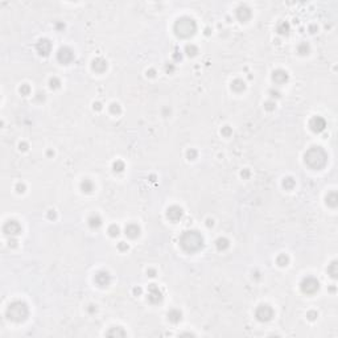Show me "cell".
<instances>
[{
    "label": "cell",
    "instance_id": "5b68a950",
    "mask_svg": "<svg viewBox=\"0 0 338 338\" xmlns=\"http://www.w3.org/2000/svg\"><path fill=\"white\" fill-rule=\"evenodd\" d=\"M255 317L260 322H267L273 317V309L267 304H261L255 310Z\"/></svg>",
    "mask_w": 338,
    "mask_h": 338
},
{
    "label": "cell",
    "instance_id": "d4e9b609",
    "mask_svg": "<svg viewBox=\"0 0 338 338\" xmlns=\"http://www.w3.org/2000/svg\"><path fill=\"white\" fill-rule=\"evenodd\" d=\"M328 272H329V275L333 277V279H335L337 277V275H338V268H337V261H333V263H331L329 267H328Z\"/></svg>",
    "mask_w": 338,
    "mask_h": 338
},
{
    "label": "cell",
    "instance_id": "e0dca14e",
    "mask_svg": "<svg viewBox=\"0 0 338 338\" xmlns=\"http://www.w3.org/2000/svg\"><path fill=\"white\" fill-rule=\"evenodd\" d=\"M93 70L94 72H97V73H103L105 70L107 69V62L106 60L103 58H100V57H98V58H95L93 61Z\"/></svg>",
    "mask_w": 338,
    "mask_h": 338
},
{
    "label": "cell",
    "instance_id": "d6986e66",
    "mask_svg": "<svg viewBox=\"0 0 338 338\" xmlns=\"http://www.w3.org/2000/svg\"><path fill=\"white\" fill-rule=\"evenodd\" d=\"M106 334H107L108 337H124V335H126V331H124L122 328L116 326V328H111Z\"/></svg>",
    "mask_w": 338,
    "mask_h": 338
},
{
    "label": "cell",
    "instance_id": "4316f807",
    "mask_svg": "<svg viewBox=\"0 0 338 338\" xmlns=\"http://www.w3.org/2000/svg\"><path fill=\"white\" fill-rule=\"evenodd\" d=\"M277 264L280 266V267H284V266H287L288 264V261H289V259H288V256H287V255H279L277 256Z\"/></svg>",
    "mask_w": 338,
    "mask_h": 338
},
{
    "label": "cell",
    "instance_id": "ac0fdd59",
    "mask_svg": "<svg viewBox=\"0 0 338 338\" xmlns=\"http://www.w3.org/2000/svg\"><path fill=\"white\" fill-rule=\"evenodd\" d=\"M181 317H182V313L178 309H172L168 312V320L173 324H177L181 321Z\"/></svg>",
    "mask_w": 338,
    "mask_h": 338
},
{
    "label": "cell",
    "instance_id": "60d3db41",
    "mask_svg": "<svg viewBox=\"0 0 338 338\" xmlns=\"http://www.w3.org/2000/svg\"><path fill=\"white\" fill-rule=\"evenodd\" d=\"M316 317H317L316 312H309V313H308V318H309V320H314Z\"/></svg>",
    "mask_w": 338,
    "mask_h": 338
},
{
    "label": "cell",
    "instance_id": "603a6c76",
    "mask_svg": "<svg viewBox=\"0 0 338 338\" xmlns=\"http://www.w3.org/2000/svg\"><path fill=\"white\" fill-rule=\"evenodd\" d=\"M215 246H217V248H218L219 251H225L226 248L228 247V240L226 238H218L217 242H215Z\"/></svg>",
    "mask_w": 338,
    "mask_h": 338
},
{
    "label": "cell",
    "instance_id": "e575fe53",
    "mask_svg": "<svg viewBox=\"0 0 338 338\" xmlns=\"http://www.w3.org/2000/svg\"><path fill=\"white\" fill-rule=\"evenodd\" d=\"M20 93H21V95H29V93H30V87H29L28 85H21V87H20Z\"/></svg>",
    "mask_w": 338,
    "mask_h": 338
},
{
    "label": "cell",
    "instance_id": "ba28073f",
    "mask_svg": "<svg viewBox=\"0 0 338 338\" xmlns=\"http://www.w3.org/2000/svg\"><path fill=\"white\" fill-rule=\"evenodd\" d=\"M74 58V54H73V50L67 48V46H63L58 50V53H57V60H58L61 63H63V65H67V63H70L73 61Z\"/></svg>",
    "mask_w": 338,
    "mask_h": 338
},
{
    "label": "cell",
    "instance_id": "2e32d148",
    "mask_svg": "<svg viewBox=\"0 0 338 338\" xmlns=\"http://www.w3.org/2000/svg\"><path fill=\"white\" fill-rule=\"evenodd\" d=\"M237 17L240 21H247L248 19L251 17V11L246 5H240V7L237 9Z\"/></svg>",
    "mask_w": 338,
    "mask_h": 338
},
{
    "label": "cell",
    "instance_id": "5bb4252c",
    "mask_svg": "<svg viewBox=\"0 0 338 338\" xmlns=\"http://www.w3.org/2000/svg\"><path fill=\"white\" fill-rule=\"evenodd\" d=\"M272 79H273L275 83L283 85V83H285V82L288 81V73H287L285 70H282V69L275 70L273 74H272Z\"/></svg>",
    "mask_w": 338,
    "mask_h": 338
},
{
    "label": "cell",
    "instance_id": "7bdbcfd3",
    "mask_svg": "<svg viewBox=\"0 0 338 338\" xmlns=\"http://www.w3.org/2000/svg\"><path fill=\"white\" fill-rule=\"evenodd\" d=\"M19 147H20V149H21V151H27V149H28L27 143H23V144L20 143V145H19Z\"/></svg>",
    "mask_w": 338,
    "mask_h": 338
},
{
    "label": "cell",
    "instance_id": "3957f363",
    "mask_svg": "<svg viewBox=\"0 0 338 338\" xmlns=\"http://www.w3.org/2000/svg\"><path fill=\"white\" fill-rule=\"evenodd\" d=\"M197 25L193 19L190 17H181L178 19L174 24V32L178 37L181 39H188V37L193 36L196 33Z\"/></svg>",
    "mask_w": 338,
    "mask_h": 338
},
{
    "label": "cell",
    "instance_id": "4fadbf2b",
    "mask_svg": "<svg viewBox=\"0 0 338 338\" xmlns=\"http://www.w3.org/2000/svg\"><path fill=\"white\" fill-rule=\"evenodd\" d=\"M37 52H39L41 56H48L50 53V50H52V44H50L49 40L46 39H42L40 40L39 42H37Z\"/></svg>",
    "mask_w": 338,
    "mask_h": 338
},
{
    "label": "cell",
    "instance_id": "cb8c5ba5",
    "mask_svg": "<svg viewBox=\"0 0 338 338\" xmlns=\"http://www.w3.org/2000/svg\"><path fill=\"white\" fill-rule=\"evenodd\" d=\"M81 188L83 192H91V190L94 189V184L90 181V180H83L81 184Z\"/></svg>",
    "mask_w": 338,
    "mask_h": 338
},
{
    "label": "cell",
    "instance_id": "8fae6325",
    "mask_svg": "<svg viewBox=\"0 0 338 338\" xmlns=\"http://www.w3.org/2000/svg\"><path fill=\"white\" fill-rule=\"evenodd\" d=\"M182 215H184V212H182V209L180 206H170L168 209V212H167V217H168V219L172 221V222H177V221H180L182 218Z\"/></svg>",
    "mask_w": 338,
    "mask_h": 338
},
{
    "label": "cell",
    "instance_id": "8d00e7d4",
    "mask_svg": "<svg viewBox=\"0 0 338 338\" xmlns=\"http://www.w3.org/2000/svg\"><path fill=\"white\" fill-rule=\"evenodd\" d=\"M264 107H266V110L272 111L273 108H275V102H266V103H264Z\"/></svg>",
    "mask_w": 338,
    "mask_h": 338
},
{
    "label": "cell",
    "instance_id": "816d5d0a",
    "mask_svg": "<svg viewBox=\"0 0 338 338\" xmlns=\"http://www.w3.org/2000/svg\"><path fill=\"white\" fill-rule=\"evenodd\" d=\"M207 226H213V221H212V219H209V221H207Z\"/></svg>",
    "mask_w": 338,
    "mask_h": 338
},
{
    "label": "cell",
    "instance_id": "836d02e7",
    "mask_svg": "<svg viewBox=\"0 0 338 338\" xmlns=\"http://www.w3.org/2000/svg\"><path fill=\"white\" fill-rule=\"evenodd\" d=\"M110 111L112 112V114H120V111H122V108H120V106L118 105V103H112L111 106H110Z\"/></svg>",
    "mask_w": 338,
    "mask_h": 338
},
{
    "label": "cell",
    "instance_id": "f35d334b",
    "mask_svg": "<svg viewBox=\"0 0 338 338\" xmlns=\"http://www.w3.org/2000/svg\"><path fill=\"white\" fill-rule=\"evenodd\" d=\"M118 247H119V250H122V251H124V250H128V244L124 243V242H120Z\"/></svg>",
    "mask_w": 338,
    "mask_h": 338
},
{
    "label": "cell",
    "instance_id": "4dcf8cb0",
    "mask_svg": "<svg viewBox=\"0 0 338 338\" xmlns=\"http://www.w3.org/2000/svg\"><path fill=\"white\" fill-rule=\"evenodd\" d=\"M112 168H114V170H115V172H122V170L124 169V163H123V161H120V160H118V161L114 163Z\"/></svg>",
    "mask_w": 338,
    "mask_h": 338
},
{
    "label": "cell",
    "instance_id": "6da1fadb",
    "mask_svg": "<svg viewBox=\"0 0 338 338\" xmlns=\"http://www.w3.org/2000/svg\"><path fill=\"white\" fill-rule=\"evenodd\" d=\"M305 164L312 169H321L324 168L328 163V155L321 147H312L310 149L307 151V153L304 156Z\"/></svg>",
    "mask_w": 338,
    "mask_h": 338
},
{
    "label": "cell",
    "instance_id": "9a60e30c",
    "mask_svg": "<svg viewBox=\"0 0 338 338\" xmlns=\"http://www.w3.org/2000/svg\"><path fill=\"white\" fill-rule=\"evenodd\" d=\"M124 231H126V235L128 238L135 239L136 237H139V234H140V227L137 225H135V223H130V225L126 226Z\"/></svg>",
    "mask_w": 338,
    "mask_h": 338
},
{
    "label": "cell",
    "instance_id": "7dc6e473",
    "mask_svg": "<svg viewBox=\"0 0 338 338\" xmlns=\"http://www.w3.org/2000/svg\"><path fill=\"white\" fill-rule=\"evenodd\" d=\"M155 273H156L155 270H148V275H149L151 277H153V276H155Z\"/></svg>",
    "mask_w": 338,
    "mask_h": 338
},
{
    "label": "cell",
    "instance_id": "ee69618b",
    "mask_svg": "<svg viewBox=\"0 0 338 338\" xmlns=\"http://www.w3.org/2000/svg\"><path fill=\"white\" fill-rule=\"evenodd\" d=\"M248 176H250V172H248L247 169H246V170H243V172H242V177H244V178H247Z\"/></svg>",
    "mask_w": 338,
    "mask_h": 338
},
{
    "label": "cell",
    "instance_id": "ab89813d",
    "mask_svg": "<svg viewBox=\"0 0 338 338\" xmlns=\"http://www.w3.org/2000/svg\"><path fill=\"white\" fill-rule=\"evenodd\" d=\"M16 189H17V192H19V193H23V192H24V189H25V186H24L23 184H17Z\"/></svg>",
    "mask_w": 338,
    "mask_h": 338
},
{
    "label": "cell",
    "instance_id": "d590c367",
    "mask_svg": "<svg viewBox=\"0 0 338 338\" xmlns=\"http://www.w3.org/2000/svg\"><path fill=\"white\" fill-rule=\"evenodd\" d=\"M186 156H188L189 160H194V158L197 157V151H194V149H189V151L186 152Z\"/></svg>",
    "mask_w": 338,
    "mask_h": 338
},
{
    "label": "cell",
    "instance_id": "277c9868",
    "mask_svg": "<svg viewBox=\"0 0 338 338\" xmlns=\"http://www.w3.org/2000/svg\"><path fill=\"white\" fill-rule=\"evenodd\" d=\"M7 317L13 322H21L28 317V307L23 301H13L7 309Z\"/></svg>",
    "mask_w": 338,
    "mask_h": 338
},
{
    "label": "cell",
    "instance_id": "f1b7e54d",
    "mask_svg": "<svg viewBox=\"0 0 338 338\" xmlns=\"http://www.w3.org/2000/svg\"><path fill=\"white\" fill-rule=\"evenodd\" d=\"M283 185H284L285 189H292L293 186H295V180H293L292 177H287V178H284Z\"/></svg>",
    "mask_w": 338,
    "mask_h": 338
},
{
    "label": "cell",
    "instance_id": "bcb514c9",
    "mask_svg": "<svg viewBox=\"0 0 338 338\" xmlns=\"http://www.w3.org/2000/svg\"><path fill=\"white\" fill-rule=\"evenodd\" d=\"M173 70H174V66H173V65H170V66L167 65V72H168V73H172Z\"/></svg>",
    "mask_w": 338,
    "mask_h": 338
},
{
    "label": "cell",
    "instance_id": "30bf717a",
    "mask_svg": "<svg viewBox=\"0 0 338 338\" xmlns=\"http://www.w3.org/2000/svg\"><path fill=\"white\" fill-rule=\"evenodd\" d=\"M3 230H4V233L7 234V235L13 237V235H17V234L21 233V226L19 225V222H16V221H8L4 225Z\"/></svg>",
    "mask_w": 338,
    "mask_h": 338
},
{
    "label": "cell",
    "instance_id": "44dd1931",
    "mask_svg": "<svg viewBox=\"0 0 338 338\" xmlns=\"http://www.w3.org/2000/svg\"><path fill=\"white\" fill-rule=\"evenodd\" d=\"M100 225H102V219L99 215H91L89 218V226L91 228H98Z\"/></svg>",
    "mask_w": 338,
    "mask_h": 338
},
{
    "label": "cell",
    "instance_id": "c3c4849f",
    "mask_svg": "<svg viewBox=\"0 0 338 338\" xmlns=\"http://www.w3.org/2000/svg\"><path fill=\"white\" fill-rule=\"evenodd\" d=\"M133 293H135V295H140V293H142V288H135L133 289Z\"/></svg>",
    "mask_w": 338,
    "mask_h": 338
},
{
    "label": "cell",
    "instance_id": "f6af8a7d",
    "mask_svg": "<svg viewBox=\"0 0 338 338\" xmlns=\"http://www.w3.org/2000/svg\"><path fill=\"white\" fill-rule=\"evenodd\" d=\"M102 108V105L99 103V102H97V103H94V110H100Z\"/></svg>",
    "mask_w": 338,
    "mask_h": 338
},
{
    "label": "cell",
    "instance_id": "7402d4cb",
    "mask_svg": "<svg viewBox=\"0 0 338 338\" xmlns=\"http://www.w3.org/2000/svg\"><path fill=\"white\" fill-rule=\"evenodd\" d=\"M244 87H246V85H244V82L242 81V79H235L233 83H231V89L234 91H243L244 90Z\"/></svg>",
    "mask_w": 338,
    "mask_h": 338
},
{
    "label": "cell",
    "instance_id": "f546056e",
    "mask_svg": "<svg viewBox=\"0 0 338 338\" xmlns=\"http://www.w3.org/2000/svg\"><path fill=\"white\" fill-rule=\"evenodd\" d=\"M185 52L188 53V56L193 57V56H196L197 53H198V49H197L194 45H186V49H185Z\"/></svg>",
    "mask_w": 338,
    "mask_h": 338
},
{
    "label": "cell",
    "instance_id": "d6a6232c",
    "mask_svg": "<svg viewBox=\"0 0 338 338\" xmlns=\"http://www.w3.org/2000/svg\"><path fill=\"white\" fill-rule=\"evenodd\" d=\"M49 85H50V87H52V89H58V87H60V85H61V82H60V79H58V78L53 77L52 79L49 81Z\"/></svg>",
    "mask_w": 338,
    "mask_h": 338
},
{
    "label": "cell",
    "instance_id": "83f0119b",
    "mask_svg": "<svg viewBox=\"0 0 338 338\" xmlns=\"http://www.w3.org/2000/svg\"><path fill=\"white\" fill-rule=\"evenodd\" d=\"M297 50H298V53L300 54H308L309 53V45L307 42H303V44H300L298 45V48H297Z\"/></svg>",
    "mask_w": 338,
    "mask_h": 338
},
{
    "label": "cell",
    "instance_id": "ffe728a7",
    "mask_svg": "<svg viewBox=\"0 0 338 338\" xmlns=\"http://www.w3.org/2000/svg\"><path fill=\"white\" fill-rule=\"evenodd\" d=\"M326 203L331 207H335L337 203H338V196L335 192H330L328 196H326Z\"/></svg>",
    "mask_w": 338,
    "mask_h": 338
},
{
    "label": "cell",
    "instance_id": "74e56055",
    "mask_svg": "<svg viewBox=\"0 0 338 338\" xmlns=\"http://www.w3.org/2000/svg\"><path fill=\"white\" fill-rule=\"evenodd\" d=\"M222 135H225V136H230L231 135V128L228 126H226V127H223L222 128Z\"/></svg>",
    "mask_w": 338,
    "mask_h": 338
},
{
    "label": "cell",
    "instance_id": "b9f144b4",
    "mask_svg": "<svg viewBox=\"0 0 338 338\" xmlns=\"http://www.w3.org/2000/svg\"><path fill=\"white\" fill-rule=\"evenodd\" d=\"M147 75H148V77H155L156 75V72L153 69H151V70H148V72H147Z\"/></svg>",
    "mask_w": 338,
    "mask_h": 338
},
{
    "label": "cell",
    "instance_id": "484cf974",
    "mask_svg": "<svg viewBox=\"0 0 338 338\" xmlns=\"http://www.w3.org/2000/svg\"><path fill=\"white\" fill-rule=\"evenodd\" d=\"M277 32L280 35H288V32H289V24L288 23H282V24H279V27H277Z\"/></svg>",
    "mask_w": 338,
    "mask_h": 338
},
{
    "label": "cell",
    "instance_id": "1f68e13d",
    "mask_svg": "<svg viewBox=\"0 0 338 338\" xmlns=\"http://www.w3.org/2000/svg\"><path fill=\"white\" fill-rule=\"evenodd\" d=\"M108 233H110L111 237H118L119 235V227L116 225H112V226L108 227Z\"/></svg>",
    "mask_w": 338,
    "mask_h": 338
},
{
    "label": "cell",
    "instance_id": "f907efd6",
    "mask_svg": "<svg viewBox=\"0 0 338 338\" xmlns=\"http://www.w3.org/2000/svg\"><path fill=\"white\" fill-rule=\"evenodd\" d=\"M49 217H50V218H54V217H56V214H54V212H53V210H50V213H49Z\"/></svg>",
    "mask_w": 338,
    "mask_h": 338
},
{
    "label": "cell",
    "instance_id": "9c48e42d",
    "mask_svg": "<svg viewBox=\"0 0 338 338\" xmlns=\"http://www.w3.org/2000/svg\"><path fill=\"white\" fill-rule=\"evenodd\" d=\"M309 127H310V130L313 132L320 133V132H322L325 128H326V122H325V119L321 118V116H314V118L310 119Z\"/></svg>",
    "mask_w": 338,
    "mask_h": 338
},
{
    "label": "cell",
    "instance_id": "8992f818",
    "mask_svg": "<svg viewBox=\"0 0 338 338\" xmlns=\"http://www.w3.org/2000/svg\"><path fill=\"white\" fill-rule=\"evenodd\" d=\"M300 287H301V291L305 295H313V293H316L318 291V288H320V284H318V282L314 277L309 276V277H305L303 280Z\"/></svg>",
    "mask_w": 338,
    "mask_h": 338
},
{
    "label": "cell",
    "instance_id": "52a82bcc",
    "mask_svg": "<svg viewBox=\"0 0 338 338\" xmlns=\"http://www.w3.org/2000/svg\"><path fill=\"white\" fill-rule=\"evenodd\" d=\"M148 301L152 304H158L163 301V293L156 284L148 285Z\"/></svg>",
    "mask_w": 338,
    "mask_h": 338
},
{
    "label": "cell",
    "instance_id": "7c38bea8",
    "mask_svg": "<svg viewBox=\"0 0 338 338\" xmlns=\"http://www.w3.org/2000/svg\"><path fill=\"white\" fill-rule=\"evenodd\" d=\"M111 282V276L110 273L106 271H99L97 275H95V283H97L99 287H107Z\"/></svg>",
    "mask_w": 338,
    "mask_h": 338
},
{
    "label": "cell",
    "instance_id": "681fc988",
    "mask_svg": "<svg viewBox=\"0 0 338 338\" xmlns=\"http://www.w3.org/2000/svg\"><path fill=\"white\" fill-rule=\"evenodd\" d=\"M271 94H272V97H279V91H273V90H271Z\"/></svg>",
    "mask_w": 338,
    "mask_h": 338
},
{
    "label": "cell",
    "instance_id": "7a4b0ae2",
    "mask_svg": "<svg viewBox=\"0 0 338 338\" xmlns=\"http://www.w3.org/2000/svg\"><path fill=\"white\" fill-rule=\"evenodd\" d=\"M180 246L182 247L184 251L190 252V254L198 251L203 246L202 235L198 231H194V230L185 231L180 238Z\"/></svg>",
    "mask_w": 338,
    "mask_h": 338
}]
</instances>
